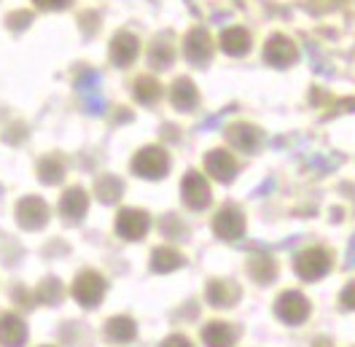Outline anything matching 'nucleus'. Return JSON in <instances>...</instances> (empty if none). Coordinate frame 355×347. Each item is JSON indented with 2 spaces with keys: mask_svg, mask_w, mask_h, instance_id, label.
I'll use <instances>...</instances> for the list:
<instances>
[{
  "mask_svg": "<svg viewBox=\"0 0 355 347\" xmlns=\"http://www.w3.org/2000/svg\"><path fill=\"white\" fill-rule=\"evenodd\" d=\"M132 170L135 175H140L146 180H156V178L167 175V170H170V156H167L164 149H159V146H148V149L137 151V156L132 159Z\"/></svg>",
  "mask_w": 355,
  "mask_h": 347,
  "instance_id": "f257e3e1",
  "label": "nucleus"
},
{
  "mask_svg": "<svg viewBox=\"0 0 355 347\" xmlns=\"http://www.w3.org/2000/svg\"><path fill=\"white\" fill-rule=\"evenodd\" d=\"M331 266V259L323 248H310V251H302L296 256V272L304 278V280H318L329 272Z\"/></svg>",
  "mask_w": 355,
  "mask_h": 347,
  "instance_id": "f03ea898",
  "label": "nucleus"
},
{
  "mask_svg": "<svg viewBox=\"0 0 355 347\" xmlns=\"http://www.w3.org/2000/svg\"><path fill=\"white\" fill-rule=\"evenodd\" d=\"M105 294V280L97 272H81L73 282V296L84 307H94Z\"/></svg>",
  "mask_w": 355,
  "mask_h": 347,
  "instance_id": "7ed1b4c3",
  "label": "nucleus"
},
{
  "mask_svg": "<svg viewBox=\"0 0 355 347\" xmlns=\"http://www.w3.org/2000/svg\"><path fill=\"white\" fill-rule=\"evenodd\" d=\"M275 312H277V318L280 321H286V323H302L307 315H310V302L299 294V291H286L277 304H275Z\"/></svg>",
  "mask_w": 355,
  "mask_h": 347,
  "instance_id": "20e7f679",
  "label": "nucleus"
},
{
  "mask_svg": "<svg viewBox=\"0 0 355 347\" xmlns=\"http://www.w3.org/2000/svg\"><path fill=\"white\" fill-rule=\"evenodd\" d=\"M148 223H151L148 213L127 208V210H121L119 218H116V235L124 239H140L148 232Z\"/></svg>",
  "mask_w": 355,
  "mask_h": 347,
  "instance_id": "39448f33",
  "label": "nucleus"
},
{
  "mask_svg": "<svg viewBox=\"0 0 355 347\" xmlns=\"http://www.w3.org/2000/svg\"><path fill=\"white\" fill-rule=\"evenodd\" d=\"M180 194L183 202L191 208V210H202L210 205V186L200 173H189L180 183Z\"/></svg>",
  "mask_w": 355,
  "mask_h": 347,
  "instance_id": "423d86ee",
  "label": "nucleus"
},
{
  "mask_svg": "<svg viewBox=\"0 0 355 347\" xmlns=\"http://www.w3.org/2000/svg\"><path fill=\"white\" fill-rule=\"evenodd\" d=\"M17 221L24 229H41L49 221V208L41 196H24L17 205Z\"/></svg>",
  "mask_w": 355,
  "mask_h": 347,
  "instance_id": "0eeeda50",
  "label": "nucleus"
},
{
  "mask_svg": "<svg viewBox=\"0 0 355 347\" xmlns=\"http://www.w3.org/2000/svg\"><path fill=\"white\" fill-rule=\"evenodd\" d=\"M210 51H213V44H210L207 30L197 27V30H191V33L186 35V41H183V54H186L189 62L205 65V62L210 60Z\"/></svg>",
  "mask_w": 355,
  "mask_h": 347,
  "instance_id": "6e6552de",
  "label": "nucleus"
},
{
  "mask_svg": "<svg viewBox=\"0 0 355 347\" xmlns=\"http://www.w3.org/2000/svg\"><path fill=\"white\" fill-rule=\"evenodd\" d=\"M264 57L272 67H288L291 62H296V46L286 35H272L266 41Z\"/></svg>",
  "mask_w": 355,
  "mask_h": 347,
  "instance_id": "1a4fd4ad",
  "label": "nucleus"
},
{
  "mask_svg": "<svg viewBox=\"0 0 355 347\" xmlns=\"http://www.w3.org/2000/svg\"><path fill=\"white\" fill-rule=\"evenodd\" d=\"M213 229L221 239H240L245 232V216L237 208H223L213 221Z\"/></svg>",
  "mask_w": 355,
  "mask_h": 347,
  "instance_id": "9d476101",
  "label": "nucleus"
},
{
  "mask_svg": "<svg viewBox=\"0 0 355 347\" xmlns=\"http://www.w3.org/2000/svg\"><path fill=\"white\" fill-rule=\"evenodd\" d=\"M205 167H207V175L210 178H216V180H221V183H229L234 175H237V162H234V156L229 151H210L205 156Z\"/></svg>",
  "mask_w": 355,
  "mask_h": 347,
  "instance_id": "9b49d317",
  "label": "nucleus"
},
{
  "mask_svg": "<svg viewBox=\"0 0 355 347\" xmlns=\"http://www.w3.org/2000/svg\"><path fill=\"white\" fill-rule=\"evenodd\" d=\"M137 51H140V44H137V38H135L132 33H119L111 41L113 65H119V67L132 65L135 60H137Z\"/></svg>",
  "mask_w": 355,
  "mask_h": 347,
  "instance_id": "f8f14e48",
  "label": "nucleus"
},
{
  "mask_svg": "<svg viewBox=\"0 0 355 347\" xmlns=\"http://www.w3.org/2000/svg\"><path fill=\"white\" fill-rule=\"evenodd\" d=\"M27 339V325L19 315H0V345L3 347H22Z\"/></svg>",
  "mask_w": 355,
  "mask_h": 347,
  "instance_id": "ddd939ff",
  "label": "nucleus"
},
{
  "mask_svg": "<svg viewBox=\"0 0 355 347\" xmlns=\"http://www.w3.org/2000/svg\"><path fill=\"white\" fill-rule=\"evenodd\" d=\"M78 94H81L87 110L103 113L105 100H103V94H100V73H84V76L78 78Z\"/></svg>",
  "mask_w": 355,
  "mask_h": 347,
  "instance_id": "4468645a",
  "label": "nucleus"
},
{
  "mask_svg": "<svg viewBox=\"0 0 355 347\" xmlns=\"http://www.w3.org/2000/svg\"><path fill=\"white\" fill-rule=\"evenodd\" d=\"M89 199L84 189H67L62 199H60V213L67 218V221H81L87 216Z\"/></svg>",
  "mask_w": 355,
  "mask_h": 347,
  "instance_id": "2eb2a0df",
  "label": "nucleus"
},
{
  "mask_svg": "<svg viewBox=\"0 0 355 347\" xmlns=\"http://www.w3.org/2000/svg\"><path fill=\"white\" fill-rule=\"evenodd\" d=\"M170 100H173V105L178 110H194L200 94H197V87L189 78H178L175 84H173V89H170Z\"/></svg>",
  "mask_w": 355,
  "mask_h": 347,
  "instance_id": "dca6fc26",
  "label": "nucleus"
},
{
  "mask_svg": "<svg viewBox=\"0 0 355 347\" xmlns=\"http://www.w3.org/2000/svg\"><path fill=\"white\" fill-rule=\"evenodd\" d=\"M221 46L226 54L243 57L245 51L250 49V35H248V30H243V27H229V30H223Z\"/></svg>",
  "mask_w": 355,
  "mask_h": 347,
  "instance_id": "f3484780",
  "label": "nucleus"
},
{
  "mask_svg": "<svg viewBox=\"0 0 355 347\" xmlns=\"http://www.w3.org/2000/svg\"><path fill=\"white\" fill-rule=\"evenodd\" d=\"M202 339L207 347H229L234 342V328L229 323H221V321L207 323L202 328Z\"/></svg>",
  "mask_w": 355,
  "mask_h": 347,
  "instance_id": "a211bd4d",
  "label": "nucleus"
},
{
  "mask_svg": "<svg viewBox=\"0 0 355 347\" xmlns=\"http://www.w3.org/2000/svg\"><path fill=\"white\" fill-rule=\"evenodd\" d=\"M229 140L243 151H253L259 146V130H253L250 124H234L229 130Z\"/></svg>",
  "mask_w": 355,
  "mask_h": 347,
  "instance_id": "6ab92c4d",
  "label": "nucleus"
},
{
  "mask_svg": "<svg viewBox=\"0 0 355 347\" xmlns=\"http://www.w3.org/2000/svg\"><path fill=\"white\" fill-rule=\"evenodd\" d=\"M234 296H237V291H234V285L232 282H223V280H213L207 285V299L210 304H216V307H226V304L234 302Z\"/></svg>",
  "mask_w": 355,
  "mask_h": 347,
  "instance_id": "aec40b11",
  "label": "nucleus"
},
{
  "mask_svg": "<svg viewBox=\"0 0 355 347\" xmlns=\"http://www.w3.org/2000/svg\"><path fill=\"white\" fill-rule=\"evenodd\" d=\"M108 337H111L113 342H132L135 339V334H137V325L130 321V318H113L111 323H108Z\"/></svg>",
  "mask_w": 355,
  "mask_h": 347,
  "instance_id": "412c9836",
  "label": "nucleus"
},
{
  "mask_svg": "<svg viewBox=\"0 0 355 347\" xmlns=\"http://www.w3.org/2000/svg\"><path fill=\"white\" fill-rule=\"evenodd\" d=\"M151 266H154L156 272H173L178 266H183V256L178 251H173V248H159L154 253Z\"/></svg>",
  "mask_w": 355,
  "mask_h": 347,
  "instance_id": "4be33fe9",
  "label": "nucleus"
},
{
  "mask_svg": "<svg viewBox=\"0 0 355 347\" xmlns=\"http://www.w3.org/2000/svg\"><path fill=\"white\" fill-rule=\"evenodd\" d=\"M159 94H162V87H159L156 78H151V76L137 78V84H135V97H137L140 103H156Z\"/></svg>",
  "mask_w": 355,
  "mask_h": 347,
  "instance_id": "5701e85b",
  "label": "nucleus"
},
{
  "mask_svg": "<svg viewBox=\"0 0 355 347\" xmlns=\"http://www.w3.org/2000/svg\"><path fill=\"white\" fill-rule=\"evenodd\" d=\"M124 192V186H121V180L119 178H103V180H97V196L105 202V205H113L119 196Z\"/></svg>",
  "mask_w": 355,
  "mask_h": 347,
  "instance_id": "b1692460",
  "label": "nucleus"
},
{
  "mask_svg": "<svg viewBox=\"0 0 355 347\" xmlns=\"http://www.w3.org/2000/svg\"><path fill=\"white\" fill-rule=\"evenodd\" d=\"M62 164L57 162V159H44L41 164H38V175H41V180L44 183H57V180H62Z\"/></svg>",
  "mask_w": 355,
  "mask_h": 347,
  "instance_id": "393cba45",
  "label": "nucleus"
},
{
  "mask_svg": "<svg viewBox=\"0 0 355 347\" xmlns=\"http://www.w3.org/2000/svg\"><path fill=\"white\" fill-rule=\"evenodd\" d=\"M151 60H154V65H170V62H173L170 46H167V44H156L154 51H151Z\"/></svg>",
  "mask_w": 355,
  "mask_h": 347,
  "instance_id": "a878e982",
  "label": "nucleus"
},
{
  "mask_svg": "<svg viewBox=\"0 0 355 347\" xmlns=\"http://www.w3.org/2000/svg\"><path fill=\"white\" fill-rule=\"evenodd\" d=\"M38 8H44V11H60V8H65L70 6V0H33Z\"/></svg>",
  "mask_w": 355,
  "mask_h": 347,
  "instance_id": "bb28decb",
  "label": "nucleus"
},
{
  "mask_svg": "<svg viewBox=\"0 0 355 347\" xmlns=\"http://www.w3.org/2000/svg\"><path fill=\"white\" fill-rule=\"evenodd\" d=\"M342 307H347V310H355V282H350V285L342 291Z\"/></svg>",
  "mask_w": 355,
  "mask_h": 347,
  "instance_id": "cd10ccee",
  "label": "nucleus"
},
{
  "mask_svg": "<svg viewBox=\"0 0 355 347\" xmlns=\"http://www.w3.org/2000/svg\"><path fill=\"white\" fill-rule=\"evenodd\" d=\"M162 347H191L189 339H183V337H170V339H164Z\"/></svg>",
  "mask_w": 355,
  "mask_h": 347,
  "instance_id": "c85d7f7f",
  "label": "nucleus"
},
{
  "mask_svg": "<svg viewBox=\"0 0 355 347\" xmlns=\"http://www.w3.org/2000/svg\"><path fill=\"white\" fill-rule=\"evenodd\" d=\"M27 22H30V17H27V14H19V17H11V19H8V24H11L14 30H19V27L27 24Z\"/></svg>",
  "mask_w": 355,
  "mask_h": 347,
  "instance_id": "c756f323",
  "label": "nucleus"
}]
</instances>
